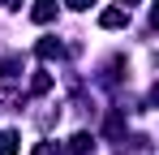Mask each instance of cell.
Instances as JSON below:
<instances>
[{
  "label": "cell",
  "mask_w": 159,
  "mask_h": 155,
  "mask_svg": "<svg viewBox=\"0 0 159 155\" xmlns=\"http://www.w3.org/2000/svg\"><path fill=\"white\" fill-rule=\"evenodd\" d=\"M99 26H103V30H120V26H129V9H103V13H99Z\"/></svg>",
  "instance_id": "6da1fadb"
},
{
  "label": "cell",
  "mask_w": 159,
  "mask_h": 155,
  "mask_svg": "<svg viewBox=\"0 0 159 155\" xmlns=\"http://www.w3.org/2000/svg\"><path fill=\"white\" fill-rule=\"evenodd\" d=\"M30 17H34L39 26L56 22V0H34V9H30Z\"/></svg>",
  "instance_id": "7a4b0ae2"
},
{
  "label": "cell",
  "mask_w": 159,
  "mask_h": 155,
  "mask_svg": "<svg viewBox=\"0 0 159 155\" xmlns=\"http://www.w3.org/2000/svg\"><path fill=\"white\" fill-rule=\"evenodd\" d=\"M95 151V138H90V134H73V138H69V155H90Z\"/></svg>",
  "instance_id": "3957f363"
},
{
  "label": "cell",
  "mask_w": 159,
  "mask_h": 155,
  "mask_svg": "<svg viewBox=\"0 0 159 155\" xmlns=\"http://www.w3.org/2000/svg\"><path fill=\"white\" fill-rule=\"evenodd\" d=\"M0 73H4V82H17V73H22V60H17V56H4V60H0Z\"/></svg>",
  "instance_id": "277c9868"
},
{
  "label": "cell",
  "mask_w": 159,
  "mask_h": 155,
  "mask_svg": "<svg viewBox=\"0 0 159 155\" xmlns=\"http://www.w3.org/2000/svg\"><path fill=\"white\" fill-rule=\"evenodd\" d=\"M34 52H39L43 60H56V56H60V52H65V48H60L56 39H39V48H34Z\"/></svg>",
  "instance_id": "5b68a950"
},
{
  "label": "cell",
  "mask_w": 159,
  "mask_h": 155,
  "mask_svg": "<svg viewBox=\"0 0 159 155\" xmlns=\"http://www.w3.org/2000/svg\"><path fill=\"white\" fill-rule=\"evenodd\" d=\"M17 142H22V138H17L13 129H4V134H0V155H17Z\"/></svg>",
  "instance_id": "8992f818"
},
{
  "label": "cell",
  "mask_w": 159,
  "mask_h": 155,
  "mask_svg": "<svg viewBox=\"0 0 159 155\" xmlns=\"http://www.w3.org/2000/svg\"><path fill=\"white\" fill-rule=\"evenodd\" d=\"M30 91H34V95H43V91H52V78H48V73H34V82H30Z\"/></svg>",
  "instance_id": "52a82bcc"
},
{
  "label": "cell",
  "mask_w": 159,
  "mask_h": 155,
  "mask_svg": "<svg viewBox=\"0 0 159 155\" xmlns=\"http://www.w3.org/2000/svg\"><path fill=\"white\" fill-rule=\"evenodd\" d=\"M30 155H56V147H52V142H39V147H34Z\"/></svg>",
  "instance_id": "ba28073f"
},
{
  "label": "cell",
  "mask_w": 159,
  "mask_h": 155,
  "mask_svg": "<svg viewBox=\"0 0 159 155\" xmlns=\"http://www.w3.org/2000/svg\"><path fill=\"white\" fill-rule=\"evenodd\" d=\"M65 4H69V9H90L95 0H65Z\"/></svg>",
  "instance_id": "9c48e42d"
},
{
  "label": "cell",
  "mask_w": 159,
  "mask_h": 155,
  "mask_svg": "<svg viewBox=\"0 0 159 155\" xmlns=\"http://www.w3.org/2000/svg\"><path fill=\"white\" fill-rule=\"evenodd\" d=\"M0 4H4V9H22V0H0Z\"/></svg>",
  "instance_id": "30bf717a"
},
{
  "label": "cell",
  "mask_w": 159,
  "mask_h": 155,
  "mask_svg": "<svg viewBox=\"0 0 159 155\" xmlns=\"http://www.w3.org/2000/svg\"><path fill=\"white\" fill-rule=\"evenodd\" d=\"M120 4H138V0H120Z\"/></svg>",
  "instance_id": "8fae6325"
}]
</instances>
